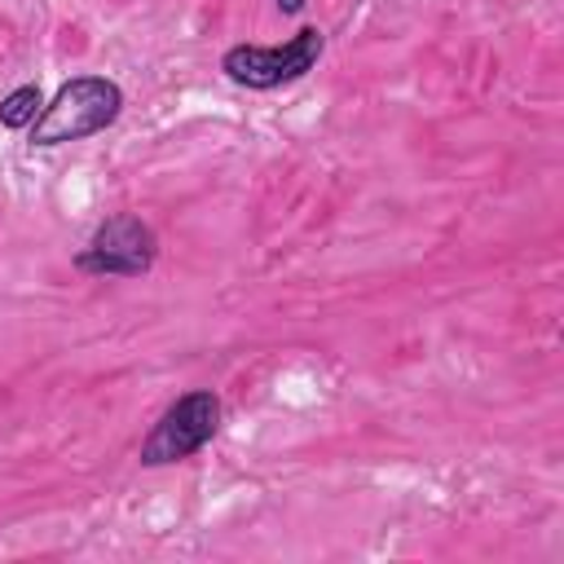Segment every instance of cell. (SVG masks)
I'll list each match as a JSON object with an SVG mask.
<instances>
[{
	"mask_svg": "<svg viewBox=\"0 0 564 564\" xmlns=\"http://www.w3.org/2000/svg\"><path fill=\"white\" fill-rule=\"evenodd\" d=\"M123 110V88L110 75H70L26 128V141L48 150L106 132Z\"/></svg>",
	"mask_w": 564,
	"mask_h": 564,
	"instance_id": "1",
	"label": "cell"
},
{
	"mask_svg": "<svg viewBox=\"0 0 564 564\" xmlns=\"http://www.w3.org/2000/svg\"><path fill=\"white\" fill-rule=\"evenodd\" d=\"M322 48H326L322 31L317 26H300L282 44H229L220 53V70L234 84H242V88L269 93V88H282V84L304 79L322 62Z\"/></svg>",
	"mask_w": 564,
	"mask_h": 564,
	"instance_id": "2",
	"label": "cell"
},
{
	"mask_svg": "<svg viewBox=\"0 0 564 564\" xmlns=\"http://www.w3.org/2000/svg\"><path fill=\"white\" fill-rule=\"evenodd\" d=\"M154 260H159V234L132 212L106 216L93 229V238L70 256V264L88 278H141L154 269Z\"/></svg>",
	"mask_w": 564,
	"mask_h": 564,
	"instance_id": "3",
	"label": "cell"
},
{
	"mask_svg": "<svg viewBox=\"0 0 564 564\" xmlns=\"http://www.w3.org/2000/svg\"><path fill=\"white\" fill-rule=\"evenodd\" d=\"M220 427V397L212 388H194L185 397H176L159 419L154 427L145 432L137 458L145 467H167V463H185L194 458Z\"/></svg>",
	"mask_w": 564,
	"mask_h": 564,
	"instance_id": "4",
	"label": "cell"
},
{
	"mask_svg": "<svg viewBox=\"0 0 564 564\" xmlns=\"http://www.w3.org/2000/svg\"><path fill=\"white\" fill-rule=\"evenodd\" d=\"M40 110H44V93H40V84H18L13 93L0 97V128H9V132H26V128L35 123Z\"/></svg>",
	"mask_w": 564,
	"mask_h": 564,
	"instance_id": "5",
	"label": "cell"
},
{
	"mask_svg": "<svg viewBox=\"0 0 564 564\" xmlns=\"http://www.w3.org/2000/svg\"><path fill=\"white\" fill-rule=\"evenodd\" d=\"M304 4H308V0H278L282 13H304Z\"/></svg>",
	"mask_w": 564,
	"mask_h": 564,
	"instance_id": "6",
	"label": "cell"
}]
</instances>
